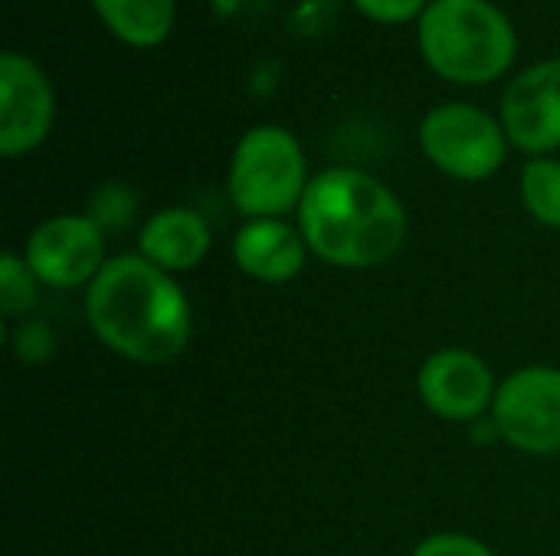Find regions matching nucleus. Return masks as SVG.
Listing matches in <instances>:
<instances>
[{
  "mask_svg": "<svg viewBox=\"0 0 560 556\" xmlns=\"http://www.w3.org/2000/svg\"><path fill=\"white\" fill-rule=\"evenodd\" d=\"M95 338L135 364H167L190 338V305L177 282L144 256L102 265L85 295Z\"/></svg>",
  "mask_w": 560,
  "mask_h": 556,
  "instance_id": "nucleus-1",
  "label": "nucleus"
},
{
  "mask_svg": "<svg viewBox=\"0 0 560 556\" xmlns=\"http://www.w3.org/2000/svg\"><path fill=\"white\" fill-rule=\"evenodd\" d=\"M299 223L308 249L345 269L381 265L407 239L400 200L381 180L354 167H331L308 180Z\"/></svg>",
  "mask_w": 560,
  "mask_h": 556,
  "instance_id": "nucleus-2",
  "label": "nucleus"
},
{
  "mask_svg": "<svg viewBox=\"0 0 560 556\" xmlns=\"http://www.w3.org/2000/svg\"><path fill=\"white\" fill-rule=\"evenodd\" d=\"M515 49L509 16L489 0H433L420 16V52L450 82H492L512 66Z\"/></svg>",
  "mask_w": 560,
  "mask_h": 556,
  "instance_id": "nucleus-3",
  "label": "nucleus"
},
{
  "mask_svg": "<svg viewBox=\"0 0 560 556\" xmlns=\"http://www.w3.org/2000/svg\"><path fill=\"white\" fill-rule=\"evenodd\" d=\"M305 154L299 141L276 125L240 138L230 164V200L249 220H276L305 197Z\"/></svg>",
  "mask_w": 560,
  "mask_h": 556,
  "instance_id": "nucleus-4",
  "label": "nucleus"
},
{
  "mask_svg": "<svg viewBox=\"0 0 560 556\" xmlns=\"http://www.w3.org/2000/svg\"><path fill=\"white\" fill-rule=\"evenodd\" d=\"M423 154L450 177L486 180L505 161V128L476 105L453 102L433 108L420 125Z\"/></svg>",
  "mask_w": 560,
  "mask_h": 556,
  "instance_id": "nucleus-5",
  "label": "nucleus"
},
{
  "mask_svg": "<svg viewBox=\"0 0 560 556\" xmlns=\"http://www.w3.org/2000/svg\"><path fill=\"white\" fill-rule=\"evenodd\" d=\"M495 433L522 452H560V370L525 367L512 374L492 403Z\"/></svg>",
  "mask_w": 560,
  "mask_h": 556,
  "instance_id": "nucleus-6",
  "label": "nucleus"
},
{
  "mask_svg": "<svg viewBox=\"0 0 560 556\" xmlns=\"http://www.w3.org/2000/svg\"><path fill=\"white\" fill-rule=\"evenodd\" d=\"M56 118V95L43 69L20 56H0V154L20 157L36 151Z\"/></svg>",
  "mask_w": 560,
  "mask_h": 556,
  "instance_id": "nucleus-7",
  "label": "nucleus"
},
{
  "mask_svg": "<svg viewBox=\"0 0 560 556\" xmlns=\"http://www.w3.org/2000/svg\"><path fill=\"white\" fill-rule=\"evenodd\" d=\"M30 272L52 288H75L105 265L102 226L89 216H52L26 239Z\"/></svg>",
  "mask_w": 560,
  "mask_h": 556,
  "instance_id": "nucleus-8",
  "label": "nucleus"
},
{
  "mask_svg": "<svg viewBox=\"0 0 560 556\" xmlns=\"http://www.w3.org/2000/svg\"><path fill=\"white\" fill-rule=\"evenodd\" d=\"M502 128L528 154L560 147V59L525 69L502 95Z\"/></svg>",
  "mask_w": 560,
  "mask_h": 556,
  "instance_id": "nucleus-9",
  "label": "nucleus"
},
{
  "mask_svg": "<svg viewBox=\"0 0 560 556\" xmlns=\"http://www.w3.org/2000/svg\"><path fill=\"white\" fill-rule=\"evenodd\" d=\"M420 397L436 416L469 423L495 403V380L476 354L440 351L420 370Z\"/></svg>",
  "mask_w": 560,
  "mask_h": 556,
  "instance_id": "nucleus-10",
  "label": "nucleus"
},
{
  "mask_svg": "<svg viewBox=\"0 0 560 556\" xmlns=\"http://www.w3.org/2000/svg\"><path fill=\"white\" fill-rule=\"evenodd\" d=\"M141 256L164 272H187L210 252V226L200 213L171 206L154 213L141 229Z\"/></svg>",
  "mask_w": 560,
  "mask_h": 556,
  "instance_id": "nucleus-11",
  "label": "nucleus"
},
{
  "mask_svg": "<svg viewBox=\"0 0 560 556\" xmlns=\"http://www.w3.org/2000/svg\"><path fill=\"white\" fill-rule=\"evenodd\" d=\"M236 265L259 282H285L305 265V242L282 220H249L233 239Z\"/></svg>",
  "mask_w": 560,
  "mask_h": 556,
  "instance_id": "nucleus-12",
  "label": "nucleus"
},
{
  "mask_svg": "<svg viewBox=\"0 0 560 556\" xmlns=\"http://www.w3.org/2000/svg\"><path fill=\"white\" fill-rule=\"evenodd\" d=\"M102 23L128 46L151 49L174 26V0H92Z\"/></svg>",
  "mask_w": 560,
  "mask_h": 556,
  "instance_id": "nucleus-13",
  "label": "nucleus"
},
{
  "mask_svg": "<svg viewBox=\"0 0 560 556\" xmlns=\"http://www.w3.org/2000/svg\"><path fill=\"white\" fill-rule=\"evenodd\" d=\"M522 200L528 213L545 223L560 226V161L535 157L522 170Z\"/></svg>",
  "mask_w": 560,
  "mask_h": 556,
  "instance_id": "nucleus-14",
  "label": "nucleus"
},
{
  "mask_svg": "<svg viewBox=\"0 0 560 556\" xmlns=\"http://www.w3.org/2000/svg\"><path fill=\"white\" fill-rule=\"evenodd\" d=\"M36 305V275L30 272L26 259L7 252L0 259V308L7 318H16Z\"/></svg>",
  "mask_w": 560,
  "mask_h": 556,
  "instance_id": "nucleus-15",
  "label": "nucleus"
},
{
  "mask_svg": "<svg viewBox=\"0 0 560 556\" xmlns=\"http://www.w3.org/2000/svg\"><path fill=\"white\" fill-rule=\"evenodd\" d=\"M413 556H495L486 544L466 537V534H436V537H427Z\"/></svg>",
  "mask_w": 560,
  "mask_h": 556,
  "instance_id": "nucleus-16",
  "label": "nucleus"
},
{
  "mask_svg": "<svg viewBox=\"0 0 560 556\" xmlns=\"http://www.w3.org/2000/svg\"><path fill=\"white\" fill-rule=\"evenodd\" d=\"M423 3L427 0H354V7L377 23H407L413 16H423Z\"/></svg>",
  "mask_w": 560,
  "mask_h": 556,
  "instance_id": "nucleus-17",
  "label": "nucleus"
}]
</instances>
